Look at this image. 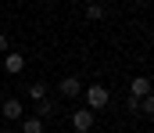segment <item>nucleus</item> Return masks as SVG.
<instances>
[{
	"instance_id": "obj_11",
	"label": "nucleus",
	"mask_w": 154,
	"mask_h": 133,
	"mask_svg": "<svg viewBox=\"0 0 154 133\" xmlns=\"http://www.w3.org/2000/svg\"><path fill=\"white\" fill-rule=\"evenodd\" d=\"M136 112H143V115H154V97H140V108Z\"/></svg>"
},
{
	"instance_id": "obj_4",
	"label": "nucleus",
	"mask_w": 154,
	"mask_h": 133,
	"mask_svg": "<svg viewBox=\"0 0 154 133\" xmlns=\"http://www.w3.org/2000/svg\"><path fill=\"white\" fill-rule=\"evenodd\" d=\"M57 90H61L65 97H72V101H75V97H82V83H79V76H65Z\"/></svg>"
},
{
	"instance_id": "obj_9",
	"label": "nucleus",
	"mask_w": 154,
	"mask_h": 133,
	"mask_svg": "<svg viewBox=\"0 0 154 133\" xmlns=\"http://www.w3.org/2000/svg\"><path fill=\"white\" fill-rule=\"evenodd\" d=\"M86 18H90V22H100V18H104V7L90 0V4H86Z\"/></svg>"
},
{
	"instance_id": "obj_5",
	"label": "nucleus",
	"mask_w": 154,
	"mask_h": 133,
	"mask_svg": "<svg viewBox=\"0 0 154 133\" xmlns=\"http://www.w3.org/2000/svg\"><path fill=\"white\" fill-rule=\"evenodd\" d=\"M129 97H136V101H140V97H151V79H147V76H136V79L129 83Z\"/></svg>"
},
{
	"instance_id": "obj_7",
	"label": "nucleus",
	"mask_w": 154,
	"mask_h": 133,
	"mask_svg": "<svg viewBox=\"0 0 154 133\" xmlns=\"http://www.w3.org/2000/svg\"><path fill=\"white\" fill-rule=\"evenodd\" d=\"M54 112H57V104H54V101H47V97L36 101V119H50Z\"/></svg>"
},
{
	"instance_id": "obj_10",
	"label": "nucleus",
	"mask_w": 154,
	"mask_h": 133,
	"mask_svg": "<svg viewBox=\"0 0 154 133\" xmlns=\"http://www.w3.org/2000/svg\"><path fill=\"white\" fill-rule=\"evenodd\" d=\"M29 97H32V101H43V97H47V87H43V83H32V87H29Z\"/></svg>"
},
{
	"instance_id": "obj_13",
	"label": "nucleus",
	"mask_w": 154,
	"mask_h": 133,
	"mask_svg": "<svg viewBox=\"0 0 154 133\" xmlns=\"http://www.w3.org/2000/svg\"><path fill=\"white\" fill-rule=\"evenodd\" d=\"M0 133H14V130H11V126H7V130H0Z\"/></svg>"
},
{
	"instance_id": "obj_2",
	"label": "nucleus",
	"mask_w": 154,
	"mask_h": 133,
	"mask_svg": "<svg viewBox=\"0 0 154 133\" xmlns=\"http://www.w3.org/2000/svg\"><path fill=\"white\" fill-rule=\"evenodd\" d=\"M72 126H75V133H90L93 112H90V108H75V112H72Z\"/></svg>"
},
{
	"instance_id": "obj_6",
	"label": "nucleus",
	"mask_w": 154,
	"mask_h": 133,
	"mask_svg": "<svg viewBox=\"0 0 154 133\" xmlns=\"http://www.w3.org/2000/svg\"><path fill=\"white\" fill-rule=\"evenodd\" d=\"M22 68H25V58H22V54H14V50H11V54H7V58H4V72H11V76H18V72H22Z\"/></svg>"
},
{
	"instance_id": "obj_12",
	"label": "nucleus",
	"mask_w": 154,
	"mask_h": 133,
	"mask_svg": "<svg viewBox=\"0 0 154 133\" xmlns=\"http://www.w3.org/2000/svg\"><path fill=\"white\" fill-rule=\"evenodd\" d=\"M7 50H11V40H7V36L0 33V54H7Z\"/></svg>"
},
{
	"instance_id": "obj_3",
	"label": "nucleus",
	"mask_w": 154,
	"mask_h": 133,
	"mask_svg": "<svg viewBox=\"0 0 154 133\" xmlns=\"http://www.w3.org/2000/svg\"><path fill=\"white\" fill-rule=\"evenodd\" d=\"M0 112H4V119H11V122H14V119H25V108H22V101H18V97H7Z\"/></svg>"
},
{
	"instance_id": "obj_1",
	"label": "nucleus",
	"mask_w": 154,
	"mask_h": 133,
	"mask_svg": "<svg viewBox=\"0 0 154 133\" xmlns=\"http://www.w3.org/2000/svg\"><path fill=\"white\" fill-rule=\"evenodd\" d=\"M82 97H86V108H90V112H97V108H108V101H111L108 87H90V90H82Z\"/></svg>"
},
{
	"instance_id": "obj_8",
	"label": "nucleus",
	"mask_w": 154,
	"mask_h": 133,
	"mask_svg": "<svg viewBox=\"0 0 154 133\" xmlns=\"http://www.w3.org/2000/svg\"><path fill=\"white\" fill-rule=\"evenodd\" d=\"M22 133H43V119H36V115L22 119Z\"/></svg>"
}]
</instances>
